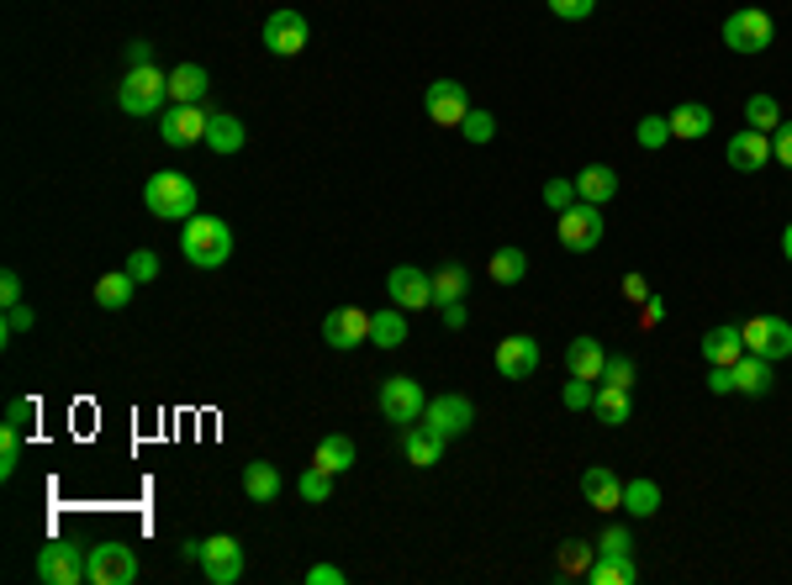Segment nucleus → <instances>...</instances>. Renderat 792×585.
Masks as SVG:
<instances>
[{
    "label": "nucleus",
    "mask_w": 792,
    "mask_h": 585,
    "mask_svg": "<svg viewBox=\"0 0 792 585\" xmlns=\"http://www.w3.org/2000/svg\"><path fill=\"white\" fill-rule=\"evenodd\" d=\"M624 301H634V307H644V301H650V285H644V274H624Z\"/></svg>",
    "instance_id": "obj_53"
},
{
    "label": "nucleus",
    "mask_w": 792,
    "mask_h": 585,
    "mask_svg": "<svg viewBox=\"0 0 792 585\" xmlns=\"http://www.w3.org/2000/svg\"><path fill=\"white\" fill-rule=\"evenodd\" d=\"M771 359H761V353H740V364H734V390L740 395H771Z\"/></svg>",
    "instance_id": "obj_21"
},
{
    "label": "nucleus",
    "mask_w": 792,
    "mask_h": 585,
    "mask_svg": "<svg viewBox=\"0 0 792 585\" xmlns=\"http://www.w3.org/2000/svg\"><path fill=\"white\" fill-rule=\"evenodd\" d=\"M280 491H285V485H280V469L276 465H265V459L243 465V496H248V502H259V507H265V502H276Z\"/></svg>",
    "instance_id": "obj_25"
},
{
    "label": "nucleus",
    "mask_w": 792,
    "mask_h": 585,
    "mask_svg": "<svg viewBox=\"0 0 792 585\" xmlns=\"http://www.w3.org/2000/svg\"><path fill=\"white\" fill-rule=\"evenodd\" d=\"M460 132H465L471 143H491V138H497V117H491V112H475V106H471V117L460 121Z\"/></svg>",
    "instance_id": "obj_45"
},
{
    "label": "nucleus",
    "mask_w": 792,
    "mask_h": 585,
    "mask_svg": "<svg viewBox=\"0 0 792 585\" xmlns=\"http://www.w3.org/2000/svg\"><path fill=\"white\" fill-rule=\"evenodd\" d=\"M745 127H755V132H777V127H782L777 95H751V101H745Z\"/></svg>",
    "instance_id": "obj_35"
},
{
    "label": "nucleus",
    "mask_w": 792,
    "mask_h": 585,
    "mask_svg": "<svg viewBox=\"0 0 792 585\" xmlns=\"http://www.w3.org/2000/svg\"><path fill=\"white\" fill-rule=\"evenodd\" d=\"M307 581H312V585H344V570H338V564H312V570H307Z\"/></svg>",
    "instance_id": "obj_55"
},
{
    "label": "nucleus",
    "mask_w": 792,
    "mask_h": 585,
    "mask_svg": "<svg viewBox=\"0 0 792 585\" xmlns=\"http://www.w3.org/2000/svg\"><path fill=\"white\" fill-rule=\"evenodd\" d=\"M169 101V75H158V64H143V69H127L117 84V106L127 117H158Z\"/></svg>",
    "instance_id": "obj_3"
},
{
    "label": "nucleus",
    "mask_w": 792,
    "mask_h": 585,
    "mask_svg": "<svg viewBox=\"0 0 792 585\" xmlns=\"http://www.w3.org/2000/svg\"><path fill=\"white\" fill-rule=\"evenodd\" d=\"M582 496H587L597 511H618L624 507V480H618L608 465H587L582 469Z\"/></svg>",
    "instance_id": "obj_19"
},
{
    "label": "nucleus",
    "mask_w": 792,
    "mask_h": 585,
    "mask_svg": "<svg viewBox=\"0 0 792 585\" xmlns=\"http://www.w3.org/2000/svg\"><path fill=\"white\" fill-rule=\"evenodd\" d=\"M423 112H429V121H438V127H460V121L471 117V90H465L460 79H434L429 95H423Z\"/></svg>",
    "instance_id": "obj_10"
},
{
    "label": "nucleus",
    "mask_w": 792,
    "mask_h": 585,
    "mask_svg": "<svg viewBox=\"0 0 792 585\" xmlns=\"http://www.w3.org/2000/svg\"><path fill=\"white\" fill-rule=\"evenodd\" d=\"M602 386H624V390H629L634 386V359H624V353H618V359H608V364H602Z\"/></svg>",
    "instance_id": "obj_48"
},
{
    "label": "nucleus",
    "mask_w": 792,
    "mask_h": 585,
    "mask_svg": "<svg viewBox=\"0 0 792 585\" xmlns=\"http://www.w3.org/2000/svg\"><path fill=\"white\" fill-rule=\"evenodd\" d=\"M771 38H777V22H771L766 11H755V5L734 11V16L724 22V42H729L734 53H766Z\"/></svg>",
    "instance_id": "obj_7"
},
{
    "label": "nucleus",
    "mask_w": 792,
    "mask_h": 585,
    "mask_svg": "<svg viewBox=\"0 0 792 585\" xmlns=\"http://www.w3.org/2000/svg\"><path fill=\"white\" fill-rule=\"evenodd\" d=\"M132 285H138V280H132L127 270L101 274V280H95V307H106V312H122V307L132 301Z\"/></svg>",
    "instance_id": "obj_32"
},
{
    "label": "nucleus",
    "mask_w": 792,
    "mask_h": 585,
    "mask_svg": "<svg viewBox=\"0 0 792 585\" xmlns=\"http://www.w3.org/2000/svg\"><path fill=\"white\" fill-rule=\"evenodd\" d=\"M576 195L592 200V206H608V200L618 195V169H608V164H587V169L576 174Z\"/></svg>",
    "instance_id": "obj_22"
},
{
    "label": "nucleus",
    "mask_w": 792,
    "mask_h": 585,
    "mask_svg": "<svg viewBox=\"0 0 792 585\" xmlns=\"http://www.w3.org/2000/svg\"><path fill=\"white\" fill-rule=\"evenodd\" d=\"M312 465H317V469H328V474H344V469H355V443H349L344 432H328V438L317 443Z\"/></svg>",
    "instance_id": "obj_30"
},
{
    "label": "nucleus",
    "mask_w": 792,
    "mask_h": 585,
    "mask_svg": "<svg viewBox=\"0 0 792 585\" xmlns=\"http://www.w3.org/2000/svg\"><path fill=\"white\" fill-rule=\"evenodd\" d=\"M724 158H729V169H740V174H755V169H766V158H771V132L740 127V132L724 143Z\"/></svg>",
    "instance_id": "obj_18"
},
{
    "label": "nucleus",
    "mask_w": 792,
    "mask_h": 585,
    "mask_svg": "<svg viewBox=\"0 0 792 585\" xmlns=\"http://www.w3.org/2000/svg\"><path fill=\"white\" fill-rule=\"evenodd\" d=\"M322 338H328V349H338V353L370 343V312H359V307H333V312L322 316Z\"/></svg>",
    "instance_id": "obj_15"
},
{
    "label": "nucleus",
    "mask_w": 792,
    "mask_h": 585,
    "mask_svg": "<svg viewBox=\"0 0 792 585\" xmlns=\"http://www.w3.org/2000/svg\"><path fill=\"white\" fill-rule=\"evenodd\" d=\"M571 412H592V401H597V380H582V375H571L565 380V395H560Z\"/></svg>",
    "instance_id": "obj_41"
},
{
    "label": "nucleus",
    "mask_w": 792,
    "mask_h": 585,
    "mask_svg": "<svg viewBox=\"0 0 792 585\" xmlns=\"http://www.w3.org/2000/svg\"><path fill=\"white\" fill-rule=\"evenodd\" d=\"M602 364H608V353H602L597 338H571V349H565V369H571V375L602 380Z\"/></svg>",
    "instance_id": "obj_24"
},
{
    "label": "nucleus",
    "mask_w": 792,
    "mask_h": 585,
    "mask_svg": "<svg viewBox=\"0 0 792 585\" xmlns=\"http://www.w3.org/2000/svg\"><path fill=\"white\" fill-rule=\"evenodd\" d=\"M265 48L280 53V58H296L307 48V16L302 11H270L265 22Z\"/></svg>",
    "instance_id": "obj_17"
},
{
    "label": "nucleus",
    "mask_w": 792,
    "mask_h": 585,
    "mask_svg": "<svg viewBox=\"0 0 792 585\" xmlns=\"http://www.w3.org/2000/svg\"><path fill=\"white\" fill-rule=\"evenodd\" d=\"M438 316H444V327H449V333H460V327H465V307H460V301L438 307Z\"/></svg>",
    "instance_id": "obj_57"
},
{
    "label": "nucleus",
    "mask_w": 792,
    "mask_h": 585,
    "mask_svg": "<svg viewBox=\"0 0 792 585\" xmlns=\"http://www.w3.org/2000/svg\"><path fill=\"white\" fill-rule=\"evenodd\" d=\"M370 343L375 349H401L407 343V312L392 307V312H370Z\"/></svg>",
    "instance_id": "obj_31"
},
{
    "label": "nucleus",
    "mask_w": 792,
    "mask_h": 585,
    "mask_svg": "<svg viewBox=\"0 0 792 585\" xmlns=\"http://www.w3.org/2000/svg\"><path fill=\"white\" fill-rule=\"evenodd\" d=\"M523 274H528V253L523 248H497L491 253V280L497 285H518Z\"/></svg>",
    "instance_id": "obj_37"
},
{
    "label": "nucleus",
    "mask_w": 792,
    "mask_h": 585,
    "mask_svg": "<svg viewBox=\"0 0 792 585\" xmlns=\"http://www.w3.org/2000/svg\"><path fill=\"white\" fill-rule=\"evenodd\" d=\"M243 138H248L243 121L228 117V112H212V121H206V148H212V154H238Z\"/></svg>",
    "instance_id": "obj_28"
},
{
    "label": "nucleus",
    "mask_w": 792,
    "mask_h": 585,
    "mask_svg": "<svg viewBox=\"0 0 792 585\" xmlns=\"http://www.w3.org/2000/svg\"><path fill=\"white\" fill-rule=\"evenodd\" d=\"M582 195H576V180H545V206L550 211H571Z\"/></svg>",
    "instance_id": "obj_44"
},
{
    "label": "nucleus",
    "mask_w": 792,
    "mask_h": 585,
    "mask_svg": "<svg viewBox=\"0 0 792 585\" xmlns=\"http://www.w3.org/2000/svg\"><path fill=\"white\" fill-rule=\"evenodd\" d=\"M497 375L502 380H534L539 375V338H523V333L502 338L497 343Z\"/></svg>",
    "instance_id": "obj_16"
},
{
    "label": "nucleus",
    "mask_w": 792,
    "mask_h": 585,
    "mask_svg": "<svg viewBox=\"0 0 792 585\" xmlns=\"http://www.w3.org/2000/svg\"><path fill=\"white\" fill-rule=\"evenodd\" d=\"M629 548H634L629 528H608V533L597 538V554H602V559H629Z\"/></svg>",
    "instance_id": "obj_46"
},
{
    "label": "nucleus",
    "mask_w": 792,
    "mask_h": 585,
    "mask_svg": "<svg viewBox=\"0 0 792 585\" xmlns=\"http://www.w3.org/2000/svg\"><path fill=\"white\" fill-rule=\"evenodd\" d=\"M597 564L592 544H560V575H587Z\"/></svg>",
    "instance_id": "obj_39"
},
{
    "label": "nucleus",
    "mask_w": 792,
    "mask_h": 585,
    "mask_svg": "<svg viewBox=\"0 0 792 585\" xmlns=\"http://www.w3.org/2000/svg\"><path fill=\"white\" fill-rule=\"evenodd\" d=\"M560 243L571 253H592L597 243H602V211H597L592 200H576L571 211H560Z\"/></svg>",
    "instance_id": "obj_12"
},
{
    "label": "nucleus",
    "mask_w": 792,
    "mask_h": 585,
    "mask_svg": "<svg viewBox=\"0 0 792 585\" xmlns=\"http://www.w3.org/2000/svg\"><path fill=\"white\" fill-rule=\"evenodd\" d=\"M475 422V406L465 401V395H434L429 406H423V428H434L438 438H465Z\"/></svg>",
    "instance_id": "obj_13"
},
{
    "label": "nucleus",
    "mask_w": 792,
    "mask_h": 585,
    "mask_svg": "<svg viewBox=\"0 0 792 585\" xmlns=\"http://www.w3.org/2000/svg\"><path fill=\"white\" fill-rule=\"evenodd\" d=\"M0 301H5V307H16V301H22V274H16V270L0 274Z\"/></svg>",
    "instance_id": "obj_54"
},
{
    "label": "nucleus",
    "mask_w": 792,
    "mask_h": 585,
    "mask_svg": "<svg viewBox=\"0 0 792 585\" xmlns=\"http://www.w3.org/2000/svg\"><path fill=\"white\" fill-rule=\"evenodd\" d=\"M661 316H666V307H661V301H644V322H650V327H655Z\"/></svg>",
    "instance_id": "obj_58"
},
{
    "label": "nucleus",
    "mask_w": 792,
    "mask_h": 585,
    "mask_svg": "<svg viewBox=\"0 0 792 585\" xmlns=\"http://www.w3.org/2000/svg\"><path fill=\"white\" fill-rule=\"evenodd\" d=\"M206 69L201 64H180V69H169V101L175 106H201V95H206Z\"/></svg>",
    "instance_id": "obj_23"
},
{
    "label": "nucleus",
    "mask_w": 792,
    "mask_h": 585,
    "mask_svg": "<svg viewBox=\"0 0 792 585\" xmlns=\"http://www.w3.org/2000/svg\"><path fill=\"white\" fill-rule=\"evenodd\" d=\"M782 253H788V264H792V222H788V233H782Z\"/></svg>",
    "instance_id": "obj_59"
},
{
    "label": "nucleus",
    "mask_w": 792,
    "mask_h": 585,
    "mask_svg": "<svg viewBox=\"0 0 792 585\" xmlns=\"http://www.w3.org/2000/svg\"><path fill=\"white\" fill-rule=\"evenodd\" d=\"M597 422H608V428H624L634 417V401L624 386H597V401H592Z\"/></svg>",
    "instance_id": "obj_27"
},
{
    "label": "nucleus",
    "mask_w": 792,
    "mask_h": 585,
    "mask_svg": "<svg viewBox=\"0 0 792 585\" xmlns=\"http://www.w3.org/2000/svg\"><path fill=\"white\" fill-rule=\"evenodd\" d=\"M740 338H745V349L761 353V359H788L792 353V322H782V316H751L745 327H740Z\"/></svg>",
    "instance_id": "obj_11"
},
{
    "label": "nucleus",
    "mask_w": 792,
    "mask_h": 585,
    "mask_svg": "<svg viewBox=\"0 0 792 585\" xmlns=\"http://www.w3.org/2000/svg\"><path fill=\"white\" fill-rule=\"evenodd\" d=\"M201 575L212 585H238L243 581V544L217 533V538H201Z\"/></svg>",
    "instance_id": "obj_8"
},
{
    "label": "nucleus",
    "mask_w": 792,
    "mask_h": 585,
    "mask_svg": "<svg viewBox=\"0 0 792 585\" xmlns=\"http://www.w3.org/2000/svg\"><path fill=\"white\" fill-rule=\"evenodd\" d=\"M666 121H672V138H708L713 132V112L703 101H681Z\"/></svg>",
    "instance_id": "obj_29"
},
{
    "label": "nucleus",
    "mask_w": 792,
    "mask_h": 585,
    "mask_svg": "<svg viewBox=\"0 0 792 585\" xmlns=\"http://www.w3.org/2000/svg\"><path fill=\"white\" fill-rule=\"evenodd\" d=\"M624 511L629 517H655L661 511V485L655 480H629L624 485Z\"/></svg>",
    "instance_id": "obj_33"
},
{
    "label": "nucleus",
    "mask_w": 792,
    "mask_h": 585,
    "mask_svg": "<svg viewBox=\"0 0 792 585\" xmlns=\"http://www.w3.org/2000/svg\"><path fill=\"white\" fill-rule=\"evenodd\" d=\"M143 64H154V48L149 42H127V69H143Z\"/></svg>",
    "instance_id": "obj_56"
},
{
    "label": "nucleus",
    "mask_w": 792,
    "mask_h": 585,
    "mask_svg": "<svg viewBox=\"0 0 792 585\" xmlns=\"http://www.w3.org/2000/svg\"><path fill=\"white\" fill-rule=\"evenodd\" d=\"M386 296L401 312H429L434 307V274L418 270V264H396L392 280H386Z\"/></svg>",
    "instance_id": "obj_9"
},
{
    "label": "nucleus",
    "mask_w": 792,
    "mask_h": 585,
    "mask_svg": "<svg viewBox=\"0 0 792 585\" xmlns=\"http://www.w3.org/2000/svg\"><path fill=\"white\" fill-rule=\"evenodd\" d=\"M33 417H38V401H27V395H22V401H11V406H5V428H27V422H33Z\"/></svg>",
    "instance_id": "obj_50"
},
{
    "label": "nucleus",
    "mask_w": 792,
    "mask_h": 585,
    "mask_svg": "<svg viewBox=\"0 0 792 585\" xmlns=\"http://www.w3.org/2000/svg\"><path fill=\"white\" fill-rule=\"evenodd\" d=\"M771 158H777V164H788V169H792V121H782V127L771 132Z\"/></svg>",
    "instance_id": "obj_51"
},
{
    "label": "nucleus",
    "mask_w": 792,
    "mask_h": 585,
    "mask_svg": "<svg viewBox=\"0 0 792 585\" xmlns=\"http://www.w3.org/2000/svg\"><path fill=\"white\" fill-rule=\"evenodd\" d=\"M587 581L592 585H634L639 570H634V559H602V554H597V564L587 570Z\"/></svg>",
    "instance_id": "obj_34"
},
{
    "label": "nucleus",
    "mask_w": 792,
    "mask_h": 585,
    "mask_svg": "<svg viewBox=\"0 0 792 585\" xmlns=\"http://www.w3.org/2000/svg\"><path fill=\"white\" fill-rule=\"evenodd\" d=\"M634 138H639V148H661V143L672 138V121H666V117H644Z\"/></svg>",
    "instance_id": "obj_47"
},
{
    "label": "nucleus",
    "mask_w": 792,
    "mask_h": 585,
    "mask_svg": "<svg viewBox=\"0 0 792 585\" xmlns=\"http://www.w3.org/2000/svg\"><path fill=\"white\" fill-rule=\"evenodd\" d=\"M33 327H38V312L16 301V307H5V322H0V343H11L16 333H33Z\"/></svg>",
    "instance_id": "obj_40"
},
{
    "label": "nucleus",
    "mask_w": 792,
    "mask_h": 585,
    "mask_svg": "<svg viewBox=\"0 0 792 585\" xmlns=\"http://www.w3.org/2000/svg\"><path fill=\"white\" fill-rule=\"evenodd\" d=\"M740 353H745V338H740V327H713L708 338H703V359H708V364H724V369H734V364H740Z\"/></svg>",
    "instance_id": "obj_26"
},
{
    "label": "nucleus",
    "mask_w": 792,
    "mask_h": 585,
    "mask_svg": "<svg viewBox=\"0 0 792 585\" xmlns=\"http://www.w3.org/2000/svg\"><path fill=\"white\" fill-rule=\"evenodd\" d=\"M296 496H302V502H328V496H333V474H328V469H302V480H296Z\"/></svg>",
    "instance_id": "obj_38"
},
{
    "label": "nucleus",
    "mask_w": 792,
    "mask_h": 585,
    "mask_svg": "<svg viewBox=\"0 0 792 585\" xmlns=\"http://www.w3.org/2000/svg\"><path fill=\"white\" fill-rule=\"evenodd\" d=\"M180 253L196 264V270H222L233 259V227L222 217H191L186 233H180Z\"/></svg>",
    "instance_id": "obj_1"
},
{
    "label": "nucleus",
    "mask_w": 792,
    "mask_h": 585,
    "mask_svg": "<svg viewBox=\"0 0 792 585\" xmlns=\"http://www.w3.org/2000/svg\"><path fill=\"white\" fill-rule=\"evenodd\" d=\"M375 406H381V417H386V422H396V428H412V422H423L429 395H423V386H418L412 375H392V380H381V390H375Z\"/></svg>",
    "instance_id": "obj_4"
},
{
    "label": "nucleus",
    "mask_w": 792,
    "mask_h": 585,
    "mask_svg": "<svg viewBox=\"0 0 792 585\" xmlns=\"http://www.w3.org/2000/svg\"><path fill=\"white\" fill-rule=\"evenodd\" d=\"M85 564H90V585H132L138 581V554L122 544V538H101L95 548H85Z\"/></svg>",
    "instance_id": "obj_5"
},
{
    "label": "nucleus",
    "mask_w": 792,
    "mask_h": 585,
    "mask_svg": "<svg viewBox=\"0 0 792 585\" xmlns=\"http://www.w3.org/2000/svg\"><path fill=\"white\" fill-rule=\"evenodd\" d=\"M708 390H713V395H734V369H724V364H708Z\"/></svg>",
    "instance_id": "obj_52"
},
{
    "label": "nucleus",
    "mask_w": 792,
    "mask_h": 585,
    "mask_svg": "<svg viewBox=\"0 0 792 585\" xmlns=\"http://www.w3.org/2000/svg\"><path fill=\"white\" fill-rule=\"evenodd\" d=\"M550 11L560 16V22H587L597 11V0H550Z\"/></svg>",
    "instance_id": "obj_49"
},
{
    "label": "nucleus",
    "mask_w": 792,
    "mask_h": 585,
    "mask_svg": "<svg viewBox=\"0 0 792 585\" xmlns=\"http://www.w3.org/2000/svg\"><path fill=\"white\" fill-rule=\"evenodd\" d=\"M206 112L201 106H169V112H158V138L169 143V148H196L206 143Z\"/></svg>",
    "instance_id": "obj_14"
},
{
    "label": "nucleus",
    "mask_w": 792,
    "mask_h": 585,
    "mask_svg": "<svg viewBox=\"0 0 792 585\" xmlns=\"http://www.w3.org/2000/svg\"><path fill=\"white\" fill-rule=\"evenodd\" d=\"M143 206L154 211L158 222H191L201 206V191L191 174H175V169H158L154 180L143 185Z\"/></svg>",
    "instance_id": "obj_2"
},
{
    "label": "nucleus",
    "mask_w": 792,
    "mask_h": 585,
    "mask_svg": "<svg viewBox=\"0 0 792 585\" xmlns=\"http://www.w3.org/2000/svg\"><path fill=\"white\" fill-rule=\"evenodd\" d=\"M444 443H449V438H438V432L423 428V422L401 428V454H407V465L412 469H434L438 459H444Z\"/></svg>",
    "instance_id": "obj_20"
},
{
    "label": "nucleus",
    "mask_w": 792,
    "mask_h": 585,
    "mask_svg": "<svg viewBox=\"0 0 792 585\" xmlns=\"http://www.w3.org/2000/svg\"><path fill=\"white\" fill-rule=\"evenodd\" d=\"M465 285H471V274L460 270V264H444V270H434V307L460 301V296H465Z\"/></svg>",
    "instance_id": "obj_36"
},
{
    "label": "nucleus",
    "mask_w": 792,
    "mask_h": 585,
    "mask_svg": "<svg viewBox=\"0 0 792 585\" xmlns=\"http://www.w3.org/2000/svg\"><path fill=\"white\" fill-rule=\"evenodd\" d=\"M127 274H132L138 285L158 280V253H154V248H132V253H127Z\"/></svg>",
    "instance_id": "obj_43"
},
{
    "label": "nucleus",
    "mask_w": 792,
    "mask_h": 585,
    "mask_svg": "<svg viewBox=\"0 0 792 585\" xmlns=\"http://www.w3.org/2000/svg\"><path fill=\"white\" fill-rule=\"evenodd\" d=\"M38 581L42 585H79V581H90V564H85V554H79L75 544L53 538V544L38 548Z\"/></svg>",
    "instance_id": "obj_6"
},
{
    "label": "nucleus",
    "mask_w": 792,
    "mask_h": 585,
    "mask_svg": "<svg viewBox=\"0 0 792 585\" xmlns=\"http://www.w3.org/2000/svg\"><path fill=\"white\" fill-rule=\"evenodd\" d=\"M22 465V428H0V474L11 480Z\"/></svg>",
    "instance_id": "obj_42"
}]
</instances>
